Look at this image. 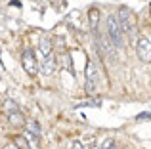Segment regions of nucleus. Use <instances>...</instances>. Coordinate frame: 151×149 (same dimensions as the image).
<instances>
[{
  "label": "nucleus",
  "mask_w": 151,
  "mask_h": 149,
  "mask_svg": "<svg viewBox=\"0 0 151 149\" xmlns=\"http://www.w3.org/2000/svg\"><path fill=\"white\" fill-rule=\"evenodd\" d=\"M71 149H84V145H82L81 142H73L71 143Z\"/></svg>",
  "instance_id": "nucleus-17"
},
{
  "label": "nucleus",
  "mask_w": 151,
  "mask_h": 149,
  "mask_svg": "<svg viewBox=\"0 0 151 149\" xmlns=\"http://www.w3.org/2000/svg\"><path fill=\"white\" fill-rule=\"evenodd\" d=\"M23 138L27 140V143H29V147H31V149H40V145H38V138H37V136H33L31 132H27V130H25Z\"/></svg>",
  "instance_id": "nucleus-11"
},
{
  "label": "nucleus",
  "mask_w": 151,
  "mask_h": 149,
  "mask_svg": "<svg viewBox=\"0 0 151 149\" xmlns=\"http://www.w3.org/2000/svg\"><path fill=\"white\" fill-rule=\"evenodd\" d=\"M96 44H98V50H100V56L101 57H109V59H113L115 61V46L111 44V42H107L103 37H98V40H96Z\"/></svg>",
  "instance_id": "nucleus-6"
},
{
  "label": "nucleus",
  "mask_w": 151,
  "mask_h": 149,
  "mask_svg": "<svg viewBox=\"0 0 151 149\" xmlns=\"http://www.w3.org/2000/svg\"><path fill=\"white\" fill-rule=\"evenodd\" d=\"M96 84H98V69L94 61H88L86 63V92L92 94L96 90Z\"/></svg>",
  "instance_id": "nucleus-5"
},
{
  "label": "nucleus",
  "mask_w": 151,
  "mask_h": 149,
  "mask_svg": "<svg viewBox=\"0 0 151 149\" xmlns=\"http://www.w3.org/2000/svg\"><path fill=\"white\" fill-rule=\"evenodd\" d=\"M21 63H23V69H25L27 74L35 77L40 69H38V63H37V57H35V52L31 48H25L21 54Z\"/></svg>",
  "instance_id": "nucleus-3"
},
{
  "label": "nucleus",
  "mask_w": 151,
  "mask_h": 149,
  "mask_svg": "<svg viewBox=\"0 0 151 149\" xmlns=\"http://www.w3.org/2000/svg\"><path fill=\"white\" fill-rule=\"evenodd\" d=\"M14 145L17 149H31L29 143H27V140L23 138V136H14Z\"/></svg>",
  "instance_id": "nucleus-14"
},
{
  "label": "nucleus",
  "mask_w": 151,
  "mask_h": 149,
  "mask_svg": "<svg viewBox=\"0 0 151 149\" xmlns=\"http://www.w3.org/2000/svg\"><path fill=\"white\" fill-rule=\"evenodd\" d=\"M88 21H90V27H92V31L96 33L98 21H100V10H98V8H92V10L88 11Z\"/></svg>",
  "instance_id": "nucleus-10"
},
{
  "label": "nucleus",
  "mask_w": 151,
  "mask_h": 149,
  "mask_svg": "<svg viewBox=\"0 0 151 149\" xmlns=\"http://www.w3.org/2000/svg\"><path fill=\"white\" fill-rule=\"evenodd\" d=\"M25 128H27V132H31V134L37 136V138H40V136H42V128H40V124H38L35 119L25 120Z\"/></svg>",
  "instance_id": "nucleus-9"
},
{
  "label": "nucleus",
  "mask_w": 151,
  "mask_h": 149,
  "mask_svg": "<svg viewBox=\"0 0 151 149\" xmlns=\"http://www.w3.org/2000/svg\"><path fill=\"white\" fill-rule=\"evenodd\" d=\"M55 69V56L50 54V56L42 57V65H40V73L42 74H52Z\"/></svg>",
  "instance_id": "nucleus-7"
},
{
  "label": "nucleus",
  "mask_w": 151,
  "mask_h": 149,
  "mask_svg": "<svg viewBox=\"0 0 151 149\" xmlns=\"http://www.w3.org/2000/svg\"><path fill=\"white\" fill-rule=\"evenodd\" d=\"M111 145H113V140H107L105 143H101V145H100V149H109Z\"/></svg>",
  "instance_id": "nucleus-16"
},
{
  "label": "nucleus",
  "mask_w": 151,
  "mask_h": 149,
  "mask_svg": "<svg viewBox=\"0 0 151 149\" xmlns=\"http://www.w3.org/2000/svg\"><path fill=\"white\" fill-rule=\"evenodd\" d=\"M136 54L144 63H149L151 61V40L145 37H140L136 40Z\"/></svg>",
  "instance_id": "nucleus-4"
},
{
  "label": "nucleus",
  "mask_w": 151,
  "mask_h": 149,
  "mask_svg": "<svg viewBox=\"0 0 151 149\" xmlns=\"http://www.w3.org/2000/svg\"><path fill=\"white\" fill-rule=\"evenodd\" d=\"M63 61H65V69H67V71L75 74V69H73V65H71V59H69V54H63Z\"/></svg>",
  "instance_id": "nucleus-15"
},
{
  "label": "nucleus",
  "mask_w": 151,
  "mask_h": 149,
  "mask_svg": "<svg viewBox=\"0 0 151 149\" xmlns=\"http://www.w3.org/2000/svg\"><path fill=\"white\" fill-rule=\"evenodd\" d=\"M107 34H109V42L115 48H121L124 44V33H122V27L115 14H111L107 17Z\"/></svg>",
  "instance_id": "nucleus-1"
},
{
  "label": "nucleus",
  "mask_w": 151,
  "mask_h": 149,
  "mask_svg": "<svg viewBox=\"0 0 151 149\" xmlns=\"http://www.w3.org/2000/svg\"><path fill=\"white\" fill-rule=\"evenodd\" d=\"M8 120H10L14 126H21V124H25V120H23V117H21V111H19V113H10V115H8Z\"/></svg>",
  "instance_id": "nucleus-12"
},
{
  "label": "nucleus",
  "mask_w": 151,
  "mask_h": 149,
  "mask_svg": "<svg viewBox=\"0 0 151 149\" xmlns=\"http://www.w3.org/2000/svg\"><path fill=\"white\" fill-rule=\"evenodd\" d=\"M138 119H151V115H149V113H142Z\"/></svg>",
  "instance_id": "nucleus-18"
},
{
  "label": "nucleus",
  "mask_w": 151,
  "mask_h": 149,
  "mask_svg": "<svg viewBox=\"0 0 151 149\" xmlns=\"http://www.w3.org/2000/svg\"><path fill=\"white\" fill-rule=\"evenodd\" d=\"M115 15H117L119 23H121V27H122V33L128 34V37H134V33H136V17H134L132 11L126 6H121Z\"/></svg>",
  "instance_id": "nucleus-2"
},
{
  "label": "nucleus",
  "mask_w": 151,
  "mask_h": 149,
  "mask_svg": "<svg viewBox=\"0 0 151 149\" xmlns=\"http://www.w3.org/2000/svg\"><path fill=\"white\" fill-rule=\"evenodd\" d=\"M4 149H17V147H15V145H12V143H10V145H6Z\"/></svg>",
  "instance_id": "nucleus-19"
},
{
  "label": "nucleus",
  "mask_w": 151,
  "mask_h": 149,
  "mask_svg": "<svg viewBox=\"0 0 151 149\" xmlns=\"http://www.w3.org/2000/svg\"><path fill=\"white\" fill-rule=\"evenodd\" d=\"M149 17H151V8H149Z\"/></svg>",
  "instance_id": "nucleus-20"
},
{
  "label": "nucleus",
  "mask_w": 151,
  "mask_h": 149,
  "mask_svg": "<svg viewBox=\"0 0 151 149\" xmlns=\"http://www.w3.org/2000/svg\"><path fill=\"white\" fill-rule=\"evenodd\" d=\"M4 109H6L8 115H10V113H19L17 103H15V101H12V100H4Z\"/></svg>",
  "instance_id": "nucleus-13"
},
{
  "label": "nucleus",
  "mask_w": 151,
  "mask_h": 149,
  "mask_svg": "<svg viewBox=\"0 0 151 149\" xmlns=\"http://www.w3.org/2000/svg\"><path fill=\"white\" fill-rule=\"evenodd\" d=\"M38 52L42 54V57H46V56L52 54V40H50V37H42L40 40H38Z\"/></svg>",
  "instance_id": "nucleus-8"
}]
</instances>
